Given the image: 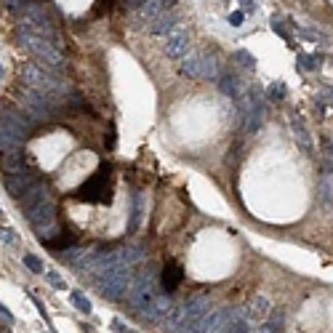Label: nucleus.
I'll return each mask as SVG.
<instances>
[{
  "label": "nucleus",
  "instance_id": "14",
  "mask_svg": "<svg viewBox=\"0 0 333 333\" xmlns=\"http://www.w3.org/2000/svg\"><path fill=\"white\" fill-rule=\"evenodd\" d=\"M27 168V160H24V149H5L0 152V171L3 173H16Z\"/></svg>",
  "mask_w": 333,
  "mask_h": 333
},
{
  "label": "nucleus",
  "instance_id": "29",
  "mask_svg": "<svg viewBox=\"0 0 333 333\" xmlns=\"http://www.w3.org/2000/svg\"><path fill=\"white\" fill-rule=\"evenodd\" d=\"M110 328H112V331H117V333H133L131 328H128V325H123L120 320H112V323H110Z\"/></svg>",
  "mask_w": 333,
  "mask_h": 333
},
{
  "label": "nucleus",
  "instance_id": "32",
  "mask_svg": "<svg viewBox=\"0 0 333 333\" xmlns=\"http://www.w3.org/2000/svg\"><path fill=\"white\" fill-rule=\"evenodd\" d=\"M142 3H144V0H126V5H128V8H139Z\"/></svg>",
  "mask_w": 333,
  "mask_h": 333
},
{
  "label": "nucleus",
  "instance_id": "31",
  "mask_svg": "<svg viewBox=\"0 0 333 333\" xmlns=\"http://www.w3.org/2000/svg\"><path fill=\"white\" fill-rule=\"evenodd\" d=\"M32 301H35V307H37V312H40V314H43V317H46V307H43V301H40V298H35V296H32Z\"/></svg>",
  "mask_w": 333,
  "mask_h": 333
},
{
  "label": "nucleus",
  "instance_id": "12",
  "mask_svg": "<svg viewBox=\"0 0 333 333\" xmlns=\"http://www.w3.org/2000/svg\"><path fill=\"white\" fill-rule=\"evenodd\" d=\"M157 280H160V288L166 293H173L179 285H182V280H184V269L179 267L176 261H168L166 267H163V272H160V278H157Z\"/></svg>",
  "mask_w": 333,
  "mask_h": 333
},
{
  "label": "nucleus",
  "instance_id": "21",
  "mask_svg": "<svg viewBox=\"0 0 333 333\" xmlns=\"http://www.w3.org/2000/svg\"><path fill=\"white\" fill-rule=\"evenodd\" d=\"M323 59V56H307V54H301L298 56V67H301V70H317V61Z\"/></svg>",
  "mask_w": 333,
  "mask_h": 333
},
{
  "label": "nucleus",
  "instance_id": "2",
  "mask_svg": "<svg viewBox=\"0 0 333 333\" xmlns=\"http://www.w3.org/2000/svg\"><path fill=\"white\" fill-rule=\"evenodd\" d=\"M21 80H24V88L35 91L37 96H43L46 101L56 104V101H64L70 99L72 93V86L59 75V72H51V70H43L37 64H24L21 67Z\"/></svg>",
  "mask_w": 333,
  "mask_h": 333
},
{
  "label": "nucleus",
  "instance_id": "25",
  "mask_svg": "<svg viewBox=\"0 0 333 333\" xmlns=\"http://www.w3.org/2000/svg\"><path fill=\"white\" fill-rule=\"evenodd\" d=\"M288 96V88L283 86V83H275V88H269V99H275V101H283Z\"/></svg>",
  "mask_w": 333,
  "mask_h": 333
},
{
  "label": "nucleus",
  "instance_id": "28",
  "mask_svg": "<svg viewBox=\"0 0 333 333\" xmlns=\"http://www.w3.org/2000/svg\"><path fill=\"white\" fill-rule=\"evenodd\" d=\"M272 30H275V32H278V35H280V37H283V40H285V43H291V37H288V32L283 30V24H280V19H275V21H272Z\"/></svg>",
  "mask_w": 333,
  "mask_h": 333
},
{
  "label": "nucleus",
  "instance_id": "15",
  "mask_svg": "<svg viewBox=\"0 0 333 333\" xmlns=\"http://www.w3.org/2000/svg\"><path fill=\"white\" fill-rule=\"evenodd\" d=\"M173 27H176V14H171V11H163V14L149 24V32H152V35H168Z\"/></svg>",
  "mask_w": 333,
  "mask_h": 333
},
{
  "label": "nucleus",
  "instance_id": "4",
  "mask_svg": "<svg viewBox=\"0 0 333 333\" xmlns=\"http://www.w3.org/2000/svg\"><path fill=\"white\" fill-rule=\"evenodd\" d=\"M16 37H19V43L30 51L32 56H35L37 61H40L46 70L51 72H64L67 67V59L64 54H61L59 43L56 40H48V37H40V35H32V32H24V30H16Z\"/></svg>",
  "mask_w": 333,
  "mask_h": 333
},
{
  "label": "nucleus",
  "instance_id": "19",
  "mask_svg": "<svg viewBox=\"0 0 333 333\" xmlns=\"http://www.w3.org/2000/svg\"><path fill=\"white\" fill-rule=\"evenodd\" d=\"M70 298H72V304H75V307L80 309L83 314H91V309H93V307H91V301H88V298L83 296L80 291H72V293H70Z\"/></svg>",
  "mask_w": 333,
  "mask_h": 333
},
{
  "label": "nucleus",
  "instance_id": "17",
  "mask_svg": "<svg viewBox=\"0 0 333 333\" xmlns=\"http://www.w3.org/2000/svg\"><path fill=\"white\" fill-rule=\"evenodd\" d=\"M219 91H222L224 96H229V99H238L240 96L238 77H235L232 72H222V77H219Z\"/></svg>",
  "mask_w": 333,
  "mask_h": 333
},
{
  "label": "nucleus",
  "instance_id": "5",
  "mask_svg": "<svg viewBox=\"0 0 333 333\" xmlns=\"http://www.w3.org/2000/svg\"><path fill=\"white\" fill-rule=\"evenodd\" d=\"M21 213H24V219L30 222V227L35 229V235L40 240H48V238H54V235L61 232V222H59V211H56L54 195L37 200L35 205H30Z\"/></svg>",
  "mask_w": 333,
  "mask_h": 333
},
{
  "label": "nucleus",
  "instance_id": "26",
  "mask_svg": "<svg viewBox=\"0 0 333 333\" xmlns=\"http://www.w3.org/2000/svg\"><path fill=\"white\" fill-rule=\"evenodd\" d=\"M0 240H3L5 245H16V240H19V238H16V232L11 227H0Z\"/></svg>",
  "mask_w": 333,
  "mask_h": 333
},
{
  "label": "nucleus",
  "instance_id": "35",
  "mask_svg": "<svg viewBox=\"0 0 333 333\" xmlns=\"http://www.w3.org/2000/svg\"><path fill=\"white\" fill-rule=\"evenodd\" d=\"M173 3H176V0H163V5H173Z\"/></svg>",
  "mask_w": 333,
  "mask_h": 333
},
{
  "label": "nucleus",
  "instance_id": "24",
  "mask_svg": "<svg viewBox=\"0 0 333 333\" xmlns=\"http://www.w3.org/2000/svg\"><path fill=\"white\" fill-rule=\"evenodd\" d=\"M235 59L242 61V67H245V70H253V67H256V59H253L248 51H238V54H235Z\"/></svg>",
  "mask_w": 333,
  "mask_h": 333
},
{
  "label": "nucleus",
  "instance_id": "13",
  "mask_svg": "<svg viewBox=\"0 0 333 333\" xmlns=\"http://www.w3.org/2000/svg\"><path fill=\"white\" fill-rule=\"evenodd\" d=\"M144 219V192H133L131 195V211H128V235H136Z\"/></svg>",
  "mask_w": 333,
  "mask_h": 333
},
{
  "label": "nucleus",
  "instance_id": "9",
  "mask_svg": "<svg viewBox=\"0 0 333 333\" xmlns=\"http://www.w3.org/2000/svg\"><path fill=\"white\" fill-rule=\"evenodd\" d=\"M35 182H40V176H37V171H32V168H21V171H16V173H3V189L8 192L11 197H16V200H19Z\"/></svg>",
  "mask_w": 333,
  "mask_h": 333
},
{
  "label": "nucleus",
  "instance_id": "6",
  "mask_svg": "<svg viewBox=\"0 0 333 333\" xmlns=\"http://www.w3.org/2000/svg\"><path fill=\"white\" fill-rule=\"evenodd\" d=\"M267 117V107H264V96L259 88H251L242 96V131L245 133H256L264 126Z\"/></svg>",
  "mask_w": 333,
  "mask_h": 333
},
{
  "label": "nucleus",
  "instance_id": "27",
  "mask_svg": "<svg viewBox=\"0 0 333 333\" xmlns=\"http://www.w3.org/2000/svg\"><path fill=\"white\" fill-rule=\"evenodd\" d=\"M242 21H245V14H242V11L229 14V24H232V27H242Z\"/></svg>",
  "mask_w": 333,
  "mask_h": 333
},
{
  "label": "nucleus",
  "instance_id": "30",
  "mask_svg": "<svg viewBox=\"0 0 333 333\" xmlns=\"http://www.w3.org/2000/svg\"><path fill=\"white\" fill-rule=\"evenodd\" d=\"M0 314H3V317H5V323H8V325H11V323H14V314H11V312H8V309H5V307H3V304H0Z\"/></svg>",
  "mask_w": 333,
  "mask_h": 333
},
{
  "label": "nucleus",
  "instance_id": "36",
  "mask_svg": "<svg viewBox=\"0 0 333 333\" xmlns=\"http://www.w3.org/2000/svg\"><path fill=\"white\" fill-rule=\"evenodd\" d=\"M0 219H3V208H0Z\"/></svg>",
  "mask_w": 333,
  "mask_h": 333
},
{
  "label": "nucleus",
  "instance_id": "33",
  "mask_svg": "<svg viewBox=\"0 0 333 333\" xmlns=\"http://www.w3.org/2000/svg\"><path fill=\"white\" fill-rule=\"evenodd\" d=\"M240 3H242V8H245V11H253V0H240Z\"/></svg>",
  "mask_w": 333,
  "mask_h": 333
},
{
  "label": "nucleus",
  "instance_id": "3",
  "mask_svg": "<svg viewBox=\"0 0 333 333\" xmlns=\"http://www.w3.org/2000/svg\"><path fill=\"white\" fill-rule=\"evenodd\" d=\"M32 128V120L16 107H0V152L21 149L27 142V133Z\"/></svg>",
  "mask_w": 333,
  "mask_h": 333
},
{
  "label": "nucleus",
  "instance_id": "8",
  "mask_svg": "<svg viewBox=\"0 0 333 333\" xmlns=\"http://www.w3.org/2000/svg\"><path fill=\"white\" fill-rule=\"evenodd\" d=\"M182 72L187 77H197V80H213L219 72V64L211 54H195V56H187L182 64Z\"/></svg>",
  "mask_w": 333,
  "mask_h": 333
},
{
  "label": "nucleus",
  "instance_id": "20",
  "mask_svg": "<svg viewBox=\"0 0 333 333\" xmlns=\"http://www.w3.org/2000/svg\"><path fill=\"white\" fill-rule=\"evenodd\" d=\"M24 267L30 269V272H35V275L43 272V261L35 256V253H24Z\"/></svg>",
  "mask_w": 333,
  "mask_h": 333
},
{
  "label": "nucleus",
  "instance_id": "1",
  "mask_svg": "<svg viewBox=\"0 0 333 333\" xmlns=\"http://www.w3.org/2000/svg\"><path fill=\"white\" fill-rule=\"evenodd\" d=\"M131 304L139 314H144L152 323H163V317L168 314L171 304V293H166L160 288V280H157V269L152 264L136 269V275H131Z\"/></svg>",
  "mask_w": 333,
  "mask_h": 333
},
{
  "label": "nucleus",
  "instance_id": "18",
  "mask_svg": "<svg viewBox=\"0 0 333 333\" xmlns=\"http://www.w3.org/2000/svg\"><path fill=\"white\" fill-rule=\"evenodd\" d=\"M269 312V301L267 298H253L251 307H248V317L251 320H264Z\"/></svg>",
  "mask_w": 333,
  "mask_h": 333
},
{
  "label": "nucleus",
  "instance_id": "22",
  "mask_svg": "<svg viewBox=\"0 0 333 333\" xmlns=\"http://www.w3.org/2000/svg\"><path fill=\"white\" fill-rule=\"evenodd\" d=\"M37 0H5V5H8L11 11H16V14H19V11H24V8H30V5H35Z\"/></svg>",
  "mask_w": 333,
  "mask_h": 333
},
{
  "label": "nucleus",
  "instance_id": "37",
  "mask_svg": "<svg viewBox=\"0 0 333 333\" xmlns=\"http://www.w3.org/2000/svg\"><path fill=\"white\" fill-rule=\"evenodd\" d=\"M0 77H3V70H0Z\"/></svg>",
  "mask_w": 333,
  "mask_h": 333
},
{
  "label": "nucleus",
  "instance_id": "23",
  "mask_svg": "<svg viewBox=\"0 0 333 333\" xmlns=\"http://www.w3.org/2000/svg\"><path fill=\"white\" fill-rule=\"evenodd\" d=\"M46 280L56 288V291H64V280H61V275L56 272V269H48V272H46Z\"/></svg>",
  "mask_w": 333,
  "mask_h": 333
},
{
  "label": "nucleus",
  "instance_id": "10",
  "mask_svg": "<svg viewBox=\"0 0 333 333\" xmlns=\"http://www.w3.org/2000/svg\"><path fill=\"white\" fill-rule=\"evenodd\" d=\"M163 11H166L163 0H144V3L136 8V21H133V27H149Z\"/></svg>",
  "mask_w": 333,
  "mask_h": 333
},
{
  "label": "nucleus",
  "instance_id": "34",
  "mask_svg": "<svg viewBox=\"0 0 333 333\" xmlns=\"http://www.w3.org/2000/svg\"><path fill=\"white\" fill-rule=\"evenodd\" d=\"M256 333H275V331H272V328H269V325H267V323H264V325H261V328H259Z\"/></svg>",
  "mask_w": 333,
  "mask_h": 333
},
{
  "label": "nucleus",
  "instance_id": "7",
  "mask_svg": "<svg viewBox=\"0 0 333 333\" xmlns=\"http://www.w3.org/2000/svg\"><path fill=\"white\" fill-rule=\"evenodd\" d=\"M112 195V182H110V166H101L99 173H93L80 189H77V197L86 203H107Z\"/></svg>",
  "mask_w": 333,
  "mask_h": 333
},
{
  "label": "nucleus",
  "instance_id": "11",
  "mask_svg": "<svg viewBox=\"0 0 333 333\" xmlns=\"http://www.w3.org/2000/svg\"><path fill=\"white\" fill-rule=\"evenodd\" d=\"M189 51V35L184 30H171V35H168V43H166V54L171 56V59H184Z\"/></svg>",
  "mask_w": 333,
  "mask_h": 333
},
{
  "label": "nucleus",
  "instance_id": "16",
  "mask_svg": "<svg viewBox=\"0 0 333 333\" xmlns=\"http://www.w3.org/2000/svg\"><path fill=\"white\" fill-rule=\"evenodd\" d=\"M40 242L48 248V251H59V253H61V251H67V248L75 245V235L61 229L59 235H54V238H48V240H40Z\"/></svg>",
  "mask_w": 333,
  "mask_h": 333
}]
</instances>
